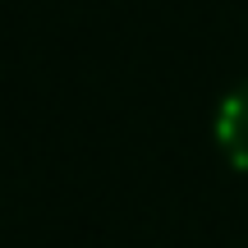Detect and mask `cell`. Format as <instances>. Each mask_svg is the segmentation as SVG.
<instances>
[{
	"label": "cell",
	"mask_w": 248,
	"mask_h": 248,
	"mask_svg": "<svg viewBox=\"0 0 248 248\" xmlns=\"http://www.w3.org/2000/svg\"><path fill=\"white\" fill-rule=\"evenodd\" d=\"M216 147L225 152L234 170H248V78L230 88L216 110Z\"/></svg>",
	"instance_id": "6da1fadb"
}]
</instances>
